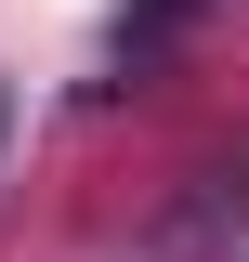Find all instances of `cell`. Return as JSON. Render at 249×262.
Instances as JSON below:
<instances>
[{"label": "cell", "mask_w": 249, "mask_h": 262, "mask_svg": "<svg viewBox=\"0 0 249 262\" xmlns=\"http://www.w3.org/2000/svg\"><path fill=\"white\" fill-rule=\"evenodd\" d=\"M184 13H197V0H131V13H118V27H105V53H157V39H171V27H184Z\"/></svg>", "instance_id": "7a4b0ae2"}, {"label": "cell", "mask_w": 249, "mask_h": 262, "mask_svg": "<svg viewBox=\"0 0 249 262\" xmlns=\"http://www.w3.org/2000/svg\"><path fill=\"white\" fill-rule=\"evenodd\" d=\"M223 223H249V144H236V158H197V170H184V210H171V249H210Z\"/></svg>", "instance_id": "6da1fadb"}]
</instances>
